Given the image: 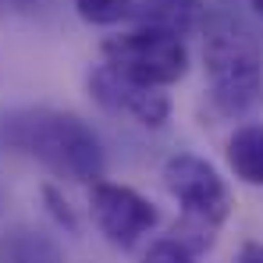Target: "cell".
Returning a JSON list of instances; mask_svg holds the SVG:
<instances>
[{"mask_svg": "<svg viewBox=\"0 0 263 263\" xmlns=\"http://www.w3.org/2000/svg\"><path fill=\"white\" fill-rule=\"evenodd\" d=\"M7 142L68 181H100L107 171V153L100 135L82 118L64 110L29 107L11 114Z\"/></svg>", "mask_w": 263, "mask_h": 263, "instance_id": "obj_1", "label": "cell"}, {"mask_svg": "<svg viewBox=\"0 0 263 263\" xmlns=\"http://www.w3.org/2000/svg\"><path fill=\"white\" fill-rule=\"evenodd\" d=\"M203 68L214 110L242 118L263 103V50L253 29L231 14L203 22Z\"/></svg>", "mask_w": 263, "mask_h": 263, "instance_id": "obj_2", "label": "cell"}, {"mask_svg": "<svg viewBox=\"0 0 263 263\" xmlns=\"http://www.w3.org/2000/svg\"><path fill=\"white\" fill-rule=\"evenodd\" d=\"M164 185L181 203V220L175 224L171 238H178L192 256L206 253L231 214V189L214 171V164L192 153H175L164 164Z\"/></svg>", "mask_w": 263, "mask_h": 263, "instance_id": "obj_3", "label": "cell"}, {"mask_svg": "<svg viewBox=\"0 0 263 263\" xmlns=\"http://www.w3.org/2000/svg\"><path fill=\"white\" fill-rule=\"evenodd\" d=\"M103 64L132 82L167 89L189 71V50H185L181 36L139 25V29L110 36L103 43Z\"/></svg>", "mask_w": 263, "mask_h": 263, "instance_id": "obj_4", "label": "cell"}, {"mask_svg": "<svg viewBox=\"0 0 263 263\" xmlns=\"http://www.w3.org/2000/svg\"><path fill=\"white\" fill-rule=\"evenodd\" d=\"M89 214L96 220L100 235L118 249H132L160 220L157 206L146 196H139L128 185H114V181H92Z\"/></svg>", "mask_w": 263, "mask_h": 263, "instance_id": "obj_5", "label": "cell"}, {"mask_svg": "<svg viewBox=\"0 0 263 263\" xmlns=\"http://www.w3.org/2000/svg\"><path fill=\"white\" fill-rule=\"evenodd\" d=\"M89 92L110 114H125L142 128H164L171 118V100L160 86H142L125 75L110 71L107 64L89 75Z\"/></svg>", "mask_w": 263, "mask_h": 263, "instance_id": "obj_6", "label": "cell"}, {"mask_svg": "<svg viewBox=\"0 0 263 263\" xmlns=\"http://www.w3.org/2000/svg\"><path fill=\"white\" fill-rule=\"evenodd\" d=\"M132 14L139 18V25L149 29H164L171 36H192L203 29L206 22V7L203 0H135Z\"/></svg>", "mask_w": 263, "mask_h": 263, "instance_id": "obj_7", "label": "cell"}, {"mask_svg": "<svg viewBox=\"0 0 263 263\" xmlns=\"http://www.w3.org/2000/svg\"><path fill=\"white\" fill-rule=\"evenodd\" d=\"M0 263H68L53 235L36 228H14L0 238Z\"/></svg>", "mask_w": 263, "mask_h": 263, "instance_id": "obj_8", "label": "cell"}, {"mask_svg": "<svg viewBox=\"0 0 263 263\" xmlns=\"http://www.w3.org/2000/svg\"><path fill=\"white\" fill-rule=\"evenodd\" d=\"M228 167L246 185H263V121L235 128L228 139Z\"/></svg>", "mask_w": 263, "mask_h": 263, "instance_id": "obj_9", "label": "cell"}, {"mask_svg": "<svg viewBox=\"0 0 263 263\" xmlns=\"http://www.w3.org/2000/svg\"><path fill=\"white\" fill-rule=\"evenodd\" d=\"M132 4L135 0H75V11L89 25H114L132 14Z\"/></svg>", "mask_w": 263, "mask_h": 263, "instance_id": "obj_10", "label": "cell"}, {"mask_svg": "<svg viewBox=\"0 0 263 263\" xmlns=\"http://www.w3.org/2000/svg\"><path fill=\"white\" fill-rule=\"evenodd\" d=\"M192 260H196V256H192L178 238H160V242L149 246V253H146L142 263H192Z\"/></svg>", "mask_w": 263, "mask_h": 263, "instance_id": "obj_11", "label": "cell"}, {"mask_svg": "<svg viewBox=\"0 0 263 263\" xmlns=\"http://www.w3.org/2000/svg\"><path fill=\"white\" fill-rule=\"evenodd\" d=\"M43 203H46V210L53 214V220H57V224H64L68 231H75V228H79V220H75V214H71L68 199H64L53 185H43Z\"/></svg>", "mask_w": 263, "mask_h": 263, "instance_id": "obj_12", "label": "cell"}, {"mask_svg": "<svg viewBox=\"0 0 263 263\" xmlns=\"http://www.w3.org/2000/svg\"><path fill=\"white\" fill-rule=\"evenodd\" d=\"M238 263H263V242H246L238 253Z\"/></svg>", "mask_w": 263, "mask_h": 263, "instance_id": "obj_13", "label": "cell"}, {"mask_svg": "<svg viewBox=\"0 0 263 263\" xmlns=\"http://www.w3.org/2000/svg\"><path fill=\"white\" fill-rule=\"evenodd\" d=\"M253 7H256V14L263 18V0H253Z\"/></svg>", "mask_w": 263, "mask_h": 263, "instance_id": "obj_14", "label": "cell"}]
</instances>
